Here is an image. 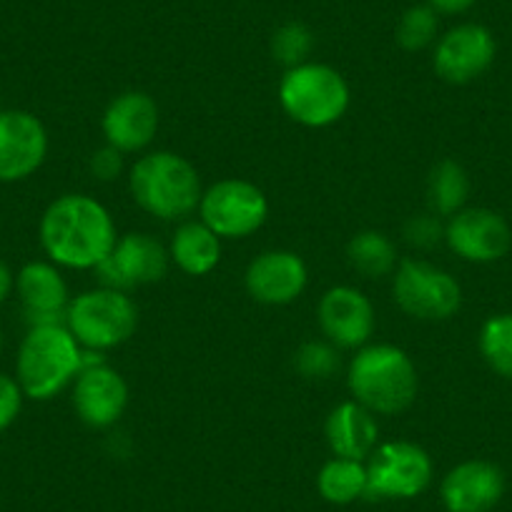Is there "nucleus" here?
I'll return each mask as SVG.
<instances>
[{"label": "nucleus", "mask_w": 512, "mask_h": 512, "mask_svg": "<svg viewBox=\"0 0 512 512\" xmlns=\"http://www.w3.org/2000/svg\"><path fill=\"white\" fill-rule=\"evenodd\" d=\"M199 214L219 239H244L264 226L269 201L251 181L224 179L204 191Z\"/></svg>", "instance_id": "1a4fd4ad"}, {"label": "nucleus", "mask_w": 512, "mask_h": 512, "mask_svg": "<svg viewBox=\"0 0 512 512\" xmlns=\"http://www.w3.org/2000/svg\"><path fill=\"white\" fill-rule=\"evenodd\" d=\"M18 297H21L23 314L31 327H51L66 324L68 312V287L61 272L53 264L31 262L16 277Z\"/></svg>", "instance_id": "6ab92c4d"}, {"label": "nucleus", "mask_w": 512, "mask_h": 512, "mask_svg": "<svg viewBox=\"0 0 512 512\" xmlns=\"http://www.w3.org/2000/svg\"><path fill=\"white\" fill-rule=\"evenodd\" d=\"M475 3L477 0H427V6L435 8L437 13H462Z\"/></svg>", "instance_id": "2f4dec72"}, {"label": "nucleus", "mask_w": 512, "mask_h": 512, "mask_svg": "<svg viewBox=\"0 0 512 512\" xmlns=\"http://www.w3.org/2000/svg\"><path fill=\"white\" fill-rule=\"evenodd\" d=\"M116 241L111 214L88 194L58 196L41 219V244L58 267L96 269Z\"/></svg>", "instance_id": "f257e3e1"}, {"label": "nucleus", "mask_w": 512, "mask_h": 512, "mask_svg": "<svg viewBox=\"0 0 512 512\" xmlns=\"http://www.w3.org/2000/svg\"><path fill=\"white\" fill-rule=\"evenodd\" d=\"M106 144L121 154L144 151L159 131V106L144 91H126L113 98L103 111Z\"/></svg>", "instance_id": "dca6fc26"}, {"label": "nucleus", "mask_w": 512, "mask_h": 512, "mask_svg": "<svg viewBox=\"0 0 512 512\" xmlns=\"http://www.w3.org/2000/svg\"><path fill=\"white\" fill-rule=\"evenodd\" d=\"M480 352L500 377L512 379V312L495 314L482 324Z\"/></svg>", "instance_id": "393cba45"}, {"label": "nucleus", "mask_w": 512, "mask_h": 512, "mask_svg": "<svg viewBox=\"0 0 512 512\" xmlns=\"http://www.w3.org/2000/svg\"><path fill=\"white\" fill-rule=\"evenodd\" d=\"M317 490L332 505H352L367 497V465L347 457H332L319 470Z\"/></svg>", "instance_id": "4be33fe9"}, {"label": "nucleus", "mask_w": 512, "mask_h": 512, "mask_svg": "<svg viewBox=\"0 0 512 512\" xmlns=\"http://www.w3.org/2000/svg\"><path fill=\"white\" fill-rule=\"evenodd\" d=\"M440 13L432 6H412L407 8L405 16L400 18V26H397V43H400L405 51H422V48L430 46L437 36V28H440Z\"/></svg>", "instance_id": "a878e982"}, {"label": "nucleus", "mask_w": 512, "mask_h": 512, "mask_svg": "<svg viewBox=\"0 0 512 512\" xmlns=\"http://www.w3.org/2000/svg\"><path fill=\"white\" fill-rule=\"evenodd\" d=\"M0 344H3V334H0Z\"/></svg>", "instance_id": "72a5a7b5"}, {"label": "nucleus", "mask_w": 512, "mask_h": 512, "mask_svg": "<svg viewBox=\"0 0 512 512\" xmlns=\"http://www.w3.org/2000/svg\"><path fill=\"white\" fill-rule=\"evenodd\" d=\"M294 367L307 379H329L339 369V354L332 344L307 342L294 354Z\"/></svg>", "instance_id": "cd10ccee"}, {"label": "nucleus", "mask_w": 512, "mask_h": 512, "mask_svg": "<svg viewBox=\"0 0 512 512\" xmlns=\"http://www.w3.org/2000/svg\"><path fill=\"white\" fill-rule=\"evenodd\" d=\"M128 405V387L121 374L106 362L83 367L73 382V407L83 425L93 430L113 427Z\"/></svg>", "instance_id": "4468645a"}, {"label": "nucleus", "mask_w": 512, "mask_h": 512, "mask_svg": "<svg viewBox=\"0 0 512 512\" xmlns=\"http://www.w3.org/2000/svg\"><path fill=\"white\" fill-rule=\"evenodd\" d=\"M445 241L460 259L472 264H492L510 251L512 231L497 211L462 209L445 224Z\"/></svg>", "instance_id": "9b49d317"}, {"label": "nucleus", "mask_w": 512, "mask_h": 512, "mask_svg": "<svg viewBox=\"0 0 512 512\" xmlns=\"http://www.w3.org/2000/svg\"><path fill=\"white\" fill-rule=\"evenodd\" d=\"M128 189L144 211L161 221H181L201 204V179L194 166L171 151L141 156L128 174Z\"/></svg>", "instance_id": "7ed1b4c3"}, {"label": "nucleus", "mask_w": 512, "mask_h": 512, "mask_svg": "<svg viewBox=\"0 0 512 512\" xmlns=\"http://www.w3.org/2000/svg\"><path fill=\"white\" fill-rule=\"evenodd\" d=\"M23 397L26 395H23L18 379L0 374V432H6L21 415Z\"/></svg>", "instance_id": "c756f323"}, {"label": "nucleus", "mask_w": 512, "mask_h": 512, "mask_svg": "<svg viewBox=\"0 0 512 512\" xmlns=\"http://www.w3.org/2000/svg\"><path fill=\"white\" fill-rule=\"evenodd\" d=\"M505 495V472L487 460H465L440 482L447 512H492Z\"/></svg>", "instance_id": "f3484780"}, {"label": "nucleus", "mask_w": 512, "mask_h": 512, "mask_svg": "<svg viewBox=\"0 0 512 512\" xmlns=\"http://www.w3.org/2000/svg\"><path fill=\"white\" fill-rule=\"evenodd\" d=\"M347 259L362 277L379 279L397 269V249L379 231H359L347 244Z\"/></svg>", "instance_id": "b1692460"}, {"label": "nucleus", "mask_w": 512, "mask_h": 512, "mask_svg": "<svg viewBox=\"0 0 512 512\" xmlns=\"http://www.w3.org/2000/svg\"><path fill=\"white\" fill-rule=\"evenodd\" d=\"M48 134L41 118L28 111H0V181L16 184L43 166Z\"/></svg>", "instance_id": "f8f14e48"}, {"label": "nucleus", "mask_w": 512, "mask_h": 512, "mask_svg": "<svg viewBox=\"0 0 512 512\" xmlns=\"http://www.w3.org/2000/svg\"><path fill=\"white\" fill-rule=\"evenodd\" d=\"M314 48V33L304 23H284L272 36V56L282 66L294 68L307 63L309 53Z\"/></svg>", "instance_id": "bb28decb"}, {"label": "nucleus", "mask_w": 512, "mask_h": 512, "mask_svg": "<svg viewBox=\"0 0 512 512\" xmlns=\"http://www.w3.org/2000/svg\"><path fill=\"white\" fill-rule=\"evenodd\" d=\"M467 196H470V176L465 166L455 159H442L432 166L430 179H427V201H430L432 214L455 216L465 209Z\"/></svg>", "instance_id": "5701e85b"}, {"label": "nucleus", "mask_w": 512, "mask_h": 512, "mask_svg": "<svg viewBox=\"0 0 512 512\" xmlns=\"http://www.w3.org/2000/svg\"><path fill=\"white\" fill-rule=\"evenodd\" d=\"M319 327L342 349L364 347L374 332V307L359 289L332 287L319 299Z\"/></svg>", "instance_id": "a211bd4d"}, {"label": "nucleus", "mask_w": 512, "mask_h": 512, "mask_svg": "<svg viewBox=\"0 0 512 512\" xmlns=\"http://www.w3.org/2000/svg\"><path fill=\"white\" fill-rule=\"evenodd\" d=\"M279 101L292 121L307 128H324L347 113L349 86L337 68L307 61L287 68L279 83Z\"/></svg>", "instance_id": "39448f33"}, {"label": "nucleus", "mask_w": 512, "mask_h": 512, "mask_svg": "<svg viewBox=\"0 0 512 512\" xmlns=\"http://www.w3.org/2000/svg\"><path fill=\"white\" fill-rule=\"evenodd\" d=\"M405 239L407 244L417 246V249H432L445 239V226L437 214L412 216L405 224Z\"/></svg>", "instance_id": "c85d7f7f"}, {"label": "nucleus", "mask_w": 512, "mask_h": 512, "mask_svg": "<svg viewBox=\"0 0 512 512\" xmlns=\"http://www.w3.org/2000/svg\"><path fill=\"white\" fill-rule=\"evenodd\" d=\"M18 384L31 400H51L83 369V347L66 324L31 327L18 349Z\"/></svg>", "instance_id": "20e7f679"}, {"label": "nucleus", "mask_w": 512, "mask_h": 512, "mask_svg": "<svg viewBox=\"0 0 512 512\" xmlns=\"http://www.w3.org/2000/svg\"><path fill=\"white\" fill-rule=\"evenodd\" d=\"M495 53V38L485 26L462 23L437 41L432 66L442 81L462 86L480 78L492 66Z\"/></svg>", "instance_id": "ddd939ff"}, {"label": "nucleus", "mask_w": 512, "mask_h": 512, "mask_svg": "<svg viewBox=\"0 0 512 512\" xmlns=\"http://www.w3.org/2000/svg\"><path fill=\"white\" fill-rule=\"evenodd\" d=\"M307 264L294 251H264L246 267L244 284L251 299L269 307L292 304L307 287Z\"/></svg>", "instance_id": "2eb2a0df"}, {"label": "nucleus", "mask_w": 512, "mask_h": 512, "mask_svg": "<svg viewBox=\"0 0 512 512\" xmlns=\"http://www.w3.org/2000/svg\"><path fill=\"white\" fill-rule=\"evenodd\" d=\"M324 435L334 457H347V460L364 462L379 445V425L374 412L359 405L357 400L342 402L329 412Z\"/></svg>", "instance_id": "aec40b11"}, {"label": "nucleus", "mask_w": 512, "mask_h": 512, "mask_svg": "<svg viewBox=\"0 0 512 512\" xmlns=\"http://www.w3.org/2000/svg\"><path fill=\"white\" fill-rule=\"evenodd\" d=\"M66 327L83 349L106 352L134 337L139 327V309L126 292L91 289L68 304Z\"/></svg>", "instance_id": "423d86ee"}, {"label": "nucleus", "mask_w": 512, "mask_h": 512, "mask_svg": "<svg viewBox=\"0 0 512 512\" xmlns=\"http://www.w3.org/2000/svg\"><path fill=\"white\" fill-rule=\"evenodd\" d=\"M169 256L189 277H204L221 259V239L204 221H184L171 239Z\"/></svg>", "instance_id": "412c9836"}, {"label": "nucleus", "mask_w": 512, "mask_h": 512, "mask_svg": "<svg viewBox=\"0 0 512 512\" xmlns=\"http://www.w3.org/2000/svg\"><path fill=\"white\" fill-rule=\"evenodd\" d=\"M369 500H412L432 485V457L415 442H382L367 457Z\"/></svg>", "instance_id": "0eeeda50"}, {"label": "nucleus", "mask_w": 512, "mask_h": 512, "mask_svg": "<svg viewBox=\"0 0 512 512\" xmlns=\"http://www.w3.org/2000/svg\"><path fill=\"white\" fill-rule=\"evenodd\" d=\"M169 259V251L161 241H156L151 234L134 231V234L121 236L111 254L93 272L101 287L128 292L134 287L161 282L169 272Z\"/></svg>", "instance_id": "9d476101"}, {"label": "nucleus", "mask_w": 512, "mask_h": 512, "mask_svg": "<svg viewBox=\"0 0 512 512\" xmlns=\"http://www.w3.org/2000/svg\"><path fill=\"white\" fill-rule=\"evenodd\" d=\"M91 174L96 176L98 181H113L121 176V169H123V154L121 151H116L113 146H103V149H98L96 154L91 156Z\"/></svg>", "instance_id": "7c9ffc66"}, {"label": "nucleus", "mask_w": 512, "mask_h": 512, "mask_svg": "<svg viewBox=\"0 0 512 512\" xmlns=\"http://www.w3.org/2000/svg\"><path fill=\"white\" fill-rule=\"evenodd\" d=\"M13 287H16V277H13V272L8 269L6 262H0V304L6 302L8 294L13 292Z\"/></svg>", "instance_id": "473e14b6"}, {"label": "nucleus", "mask_w": 512, "mask_h": 512, "mask_svg": "<svg viewBox=\"0 0 512 512\" xmlns=\"http://www.w3.org/2000/svg\"><path fill=\"white\" fill-rule=\"evenodd\" d=\"M395 302L422 322H445L462 307V287L450 272L420 259H405L395 269Z\"/></svg>", "instance_id": "6e6552de"}, {"label": "nucleus", "mask_w": 512, "mask_h": 512, "mask_svg": "<svg viewBox=\"0 0 512 512\" xmlns=\"http://www.w3.org/2000/svg\"><path fill=\"white\" fill-rule=\"evenodd\" d=\"M349 392L374 415H397L415 402L420 377L415 362L395 344L359 349L349 362Z\"/></svg>", "instance_id": "f03ea898"}]
</instances>
